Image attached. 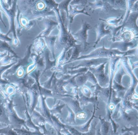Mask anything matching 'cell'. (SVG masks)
I'll use <instances>...</instances> for the list:
<instances>
[{"label": "cell", "instance_id": "3", "mask_svg": "<svg viewBox=\"0 0 138 135\" xmlns=\"http://www.w3.org/2000/svg\"><path fill=\"white\" fill-rule=\"evenodd\" d=\"M129 135V134H127V133H126V134H124V135Z\"/></svg>", "mask_w": 138, "mask_h": 135}, {"label": "cell", "instance_id": "2", "mask_svg": "<svg viewBox=\"0 0 138 135\" xmlns=\"http://www.w3.org/2000/svg\"><path fill=\"white\" fill-rule=\"evenodd\" d=\"M70 130L71 133L73 135H81V133L80 132L77 131L76 129H75L74 128H70Z\"/></svg>", "mask_w": 138, "mask_h": 135}, {"label": "cell", "instance_id": "1", "mask_svg": "<svg viewBox=\"0 0 138 135\" xmlns=\"http://www.w3.org/2000/svg\"><path fill=\"white\" fill-rule=\"evenodd\" d=\"M103 132L104 135H106L109 131V124L107 122H104L103 124Z\"/></svg>", "mask_w": 138, "mask_h": 135}]
</instances>
